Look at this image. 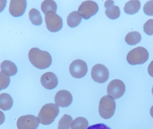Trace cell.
Wrapping results in <instances>:
<instances>
[{
    "instance_id": "cell-12",
    "label": "cell",
    "mask_w": 153,
    "mask_h": 129,
    "mask_svg": "<svg viewBox=\"0 0 153 129\" xmlns=\"http://www.w3.org/2000/svg\"><path fill=\"white\" fill-rule=\"evenodd\" d=\"M73 97L71 93L66 90H61L58 91L54 97L56 104L61 107H66L71 103Z\"/></svg>"
},
{
    "instance_id": "cell-8",
    "label": "cell",
    "mask_w": 153,
    "mask_h": 129,
    "mask_svg": "<svg viewBox=\"0 0 153 129\" xmlns=\"http://www.w3.org/2000/svg\"><path fill=\"white\" fill-rule=\"evenodd\" d=\"M69 70L71 75L76 78H80L86 74L88 71L86 63L80 59L73 61L70 65Z\"/></svg>"
},
{
    "instance_id": "cell-1",
    "label": "cell",
    "mask_w": 153,
    "mask_h": 129,
    "mask_svg": "<svg viewBox=\"0 0 153 129\" xmlns=\"http://www.w3.org/2000/svg\"><path fill=\"white\" fill-rule=\"evenodd\" d=\"M28 56L31 63L40 69L47 68L52 62V58L49 53L37 48L33 47L30 49Z\"/></svg>"
},
{
    "instance_id": "cell-3",
    "label": "cell",
    "mask_w": 153,
    "mask_h": 129,
    "mask_svg": "<svg viewBox=\"0 0 153 129\" xmlns=\"http://www.w3.org/2000/svg\"><path fill=\"white\" fill-rule=\"evenodd\" d=\"M116 108L114 99L108 95L102 97L100 99L99 106V112L100 116L105 119L112 116Z\"/></svg>"
},
{
    "instance_id": "cell-25",
    "label": "cell",
    "mask_w": 153,
    "mask_h": 129,
    "mask_svg": "<svg viewBox=\"0 0 153 129\" xmlns=\"http://www.w3.org/2000/svg\"><path fill=\"white\" fill-rule=\"evenodd\" d=\"M0 74V90L7 88L10 82V78L9 76L3 73L1 71Z\"/></svg>"
},
{
    "instance_id": "cell-5",
    "label": "cell",
    "mask_w": 153,
    "mask_h": 129,
    "mask_svg": "<svg viewBox=\"0 0 153 129\" xmlns=\"http://www.w3.org/2000/svg\"><path fill=\"white\" fill-rule=\"evenodd\" d=\"M45 19L46 27L50 31L56 32L62 28V19L55 12L52 11L48 12L45 14Z\"/></svg>"
},
{
    "instance_id": "cell-7",
    "label": "cell",
    "mask_w": 153,
    "mask_h": 129,
    "mask_svg": "<svg viewBox=\"0 0 153 129\" xmlns=\"http://www.w3.org/2000/svg\"><path fill=\"white\" fill-rule=\"evenodd\" d=\"M98 10V6L96 2L88 0L81 4L79 7L78 11L83 18L87 19L95 15Z\"/></svg>"
},
{
    "instance_id": "cell-18",
    "label": "cell",
    "mask_w": 153,
    "mask_h": 129,
    "mask_svg": "<svg viewBox=\"0 0 153 129\" xmlns=\"http://www.w3.org/2000/svg\"><path fill=\"white\" fill-rule=\"evenodd\" d=\"M13 100L8 93H3L0 95V108L3 110H9L12 107Z\"/></svg>"
},
{
    "instance_id": "cell-20",
    "label": "cell",
    "mask_w": 153,
    "mask_h": 129,
    "mask_svg": "<svg viewBox=\"0 0 153 129\" xmlns=\"http://www.w3.org/2000/svg\"><path fill=\"white\" fill-rule=\"evenodd\" d=\"M88 122L85 118L79 117L75 118L71 125V129H87Z\"/></svg>"
},
{
    "instance_id": "cell-28",
    "label": "cell",
    "mask_w": 153,
    "mask_h": 129,
    "mask_svg": "<svg viewBox=\"0 0 153 129\" xmlns=\"http://www.w3.org/2000/svg\"><path fill=\"white\" fill-rule=\"evenodd\" d=\"M148 70L149 75L153 77V60L151 62L149 65Z\"/></svg>"
},
{
    "instance_id": "cell-6",
    "label": "cell",
    "mask_w": 153,
    "mask_h": 129,
    "mask_svg": "<svg viewBox=\"0 0 153 129\" xmlns=\"http://www.w3.org/2000/svg\"><path fill=\"white\" fill-rule=\"evenodd\" d=\"M125 89V85L123 81L119 79H114L108 85L107 94L114 99H117L123 95Z\"/></svg>"
},
{
    "instance_id": "cell-13",
    "label": "cell",
    "mask_w": 153,
    "mask_h": 129,
    "mask_svg": "<svg viewBox=\"0 0 153 129\" xmlns=\"http://www.w3.org/2000/svg\"><path fill=\"white\" fill-rule=\"evenodd\" d=\"M40 82L42 85L48 89H52L55 88L58 83L56 76L52 72H47L42 75Z\"/></svg>"
},
{
    "instance_id": "cell-30",
    "label": "cell",
    "mask_w": 153,
    "mask_h": 129,
    "mask_svg": "<svg viewBox=\"0 0 153 129\" xmlns=\"http://www.w3.org/2000/svg\"><path fill=\"white\" fill-rule=\"evenodd\" d=\"M152 94L153 95V87H152Z\"/></svg>"
},
{
    "instance_id": "cell-27",
    "label": "cell",
    "mask_w": 153,
    "mask_h": 129,
    "mask_svg": "<svg viewBox=\"0 0 153 129\" xmlns=\"http://www.w3.org/2000/svg\"><path fill=\"white\" fill-rule=\"evenodd\" d=\"M87 129H111L106 125L100 123L95 124L89 126Z\"/></svg>"
},
{
    "instance_id": "cell-23",
    "label": "cell",
    "mask_w": 153,
    "mask_h": 129,
    "mask_svg": "<svg viewBox=\"0 0 153 129\" xmlns=\"http://www.w3.org/2000/svg\"><path fill=\"white\" fill-rule=\"evenodd\" d=\"M72 121L71 116L64 114L59 122L58 129H69Z\"/></svg>"
},
{
    "instance_id": "cell-4",
    "label": "cell",
    "mask_w": 153,
    "mask_h": 129,
    "mask_svg": "<svg viewBox=\"0 0 153 129\" xmlns=\"http://www.w3.org/2000/svg\"><path fill=\"white\" fill-rule=\"evenodd\" d=\"M149 54L147 50L142 47H138L130 51L128 53L126 59L130 64H142L148 59Z\"/></svg>"
},
{
    "instance_id": "cell-2",
    "label": "cell",
    "mask_w": 153,
    "mask_h": 129,
    "mask_svg": "<svg viewBox=\"0 0 153 129\" xmlns=\"http://www.w3.org/2000/svg\"><path fill=\"white\" fill-rule=\"evenodd\" d=\"M59 112V108L56 105L52 103L45 105L37 116L39 123L44 125L50 124L54 121Z\"/></svg>"
},
{
    "instance_id": "cell-15",
    "label": "cell",
    "mask_w": 153,
    "mask_h": 129,
    "mask_svg": "<svg viewBox=\"0 0 153 129\" xmlns=\"http://www.w3.org/2000/svg\"><path fill=\"white\" fill-rule=\"evenodd\" d=\"M1 71L8 76L14 75L17 72V67L13 62L8 60L3 61L1 64Z\"/></svg>"
},
{
    "instance_id": "cell-11",
    "label": "cell",
    "mask_w": 153,
    "mask_h": 129,
    "mask_svg": "<svg viewBox=\"0 0 153 129\" xmlns=\"http://www.w3.org/2000/svg\"><path fill=\"white\" fill-rule=\"evenodd\" d=\"M26 6L25 0H11L9 8V12L13 16H21L25 13Z\"/></svg>"
},
{
    "instance_id": "cell-24",
    "label": "cell",
    "mask_w": 153,
    "mask_h": 129,
    "mask_svg": "<svg viewBox=\"0 0 153 129\" xmlns=\"http://www.w3.org/2000/svg\"><path fill=\"white\" fill-rule=\"evenodd\" d=\"M144 32L148 35H153V19L147 20L143 26Z\"/></svg>"
},
{
    "instance_id": "cell-16",
    "label": "cell",
    "mask_w": 153,
    "mask_h": 129,
    "mask_svg": "<svg viewBox=\"0 0 153 129\" xmlns=\"http://www.w3.org/2000/svg\"><path fill=\"white\" fill-rule=\"evenodd\" d=\"M140 6V2L139 1L130 0L125 4L124 10L127 14L132 15L138 12Z\"/></svg>"
},
{
    "instance_id": "cell-26",
    "label": "cell",
    "mask_w": 153,
    "mask_h": 129,
    "mask_svg": "<svg viewBox=\"0 0 153 129\" xmlns=\"http://www.w3.org/2000/svg\"><path fill=\"white\" fill-rule=\"evenodd\" d=\"M143 10L144 13L146 15L153 16V0L147 1L144 5Z\"/></svg>"
},
{
    "instance_id": "cell-29",
    "label": "cell",
    "mask_w": 153,
    "mask_h": 129,
    "mask_svg": "<svg viewBox=\"0 0 153 129\" xmlns=\"http://www.w3.org/2000/svg\"><path fill=\"white\" fill-rule=\"evenodd\" d=\"M150 113L151 116L153 118V105L150 108Z\"/></svg>"
},
{
    "instance_id": "cell-9",
    "label": "cell",
    "mask_w": 153,
    "mask_h": 129,
    "mask_svg": "<svg viewBox=\"0 0 153 129\" xmlns=\"http://www.w3.org/2000/svg\"><path fill=\"white\" fill-rule=\"evenodd\" d=\"M91 76L93 79L99 83H103L108 79L109 73L108 69L104 65L98 64L92 68Z\"/></svg>"
},
{
    "instance_id": "cell-14",
    "label": "cell",
    "mask_w": 153,
    "mask_h": 129,
    "mask_svg": "<svg viewBox=\"0 0 153 129\" xmlns=\"http://www.w3.org/2000/svg\"><path fill=\"white\" fill-rule=\"evenodd\" d=\"M113 0H107L104 4L106 8L105 13L108 17L114 19L118 18L120 15V11L119 7L114 4Z\"/></svg>"
},
{
    "instance_id": "cell-22",
    "label": "cell",
    "mask_w": 153,
    "mask_h": 129,
    "mask_svg": "<svg viewBox=\"0 0 153 129\" xmlns=\"http://www.w3.org/2000/svg\"><path fill=\"white\" fill-rule=\"evenodd\" d=\"M57 5L53 0H47L44 1L41 4V9L42 12L46 14L50 11L56 12L57 10Z\"/></svg>"
},
{
    "instance_id": "cell-17",
    "label": "cell",
    "mask_w": 153,
    "mask_h": 129,
    "mask_svg": "<svg viewBox=\"0 0 153 129\" xmlns=\"http://www.w3.org/2000/svg\"><path fill=\"white\" fill-rule=\"evenodd\" d=\"M82 19V16L78 11H74L70 13L67 18V24L71 27H75L79 24Z\"/></svg>"
},
{
    "instance_id": "cell-21",
    "label": "cell",
    "mask_w": 153,
    "mask_h": 129,
    "mask_svg": "<svg viewBox=\"0 0 153 129\" xmlns=\"http://www.w3.org/2000/svg\"><path fill=\"white\" fill-rule=\"evenodd\" d=\"M29 16L30 20L33 24L38 26L42 24V16L39 11L36 9H31L29 11Z\"/></svg>"
},
{
    "instance_id": "cell-19",
    "label": "cell",
    "mask_w": 153,
    "mask_h": 129,
    "mask_svg": "<svg viewBox=\"0 0 153 129\" xmlns=\"http://www.w3.org/2000/svg\"><path fill=\"white\" fill-rule=\"evenodd\" d=\"M141 39L140 34L136 31L129 32L126 35L125 38L126 42L131 45H135L138 44L140 41Z\"/></svg>"
},
{
    "instance_id": "cell-10",
    "label": "cell",
    "mask_w": 153,
    "mask_h": 129,
    "mask_svg": "<svg viewBox=\"0 0 153 129\" xmlns=\"http://www.w3.org/2000/svg\"><path fill=\"white\" fill-rule=\"evenodd\" d=\"M39 123L38 118L33 115H27L19 117L16 125L18 129H36Z\"/></svg>"
}]
</instances>
